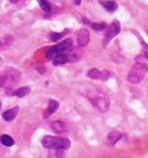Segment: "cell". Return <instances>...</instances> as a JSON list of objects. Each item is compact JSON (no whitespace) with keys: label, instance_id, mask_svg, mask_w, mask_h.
<instances>
[{"label":"cell","instance_id":"6da1fadb","mask_svg":"<svg viewBox=\"0 0 148 158\" xmlns=\"http://www.w3.org/2000/svg\"><path fill=\"white\" fill-rule=\"evenodd\" d=\"M147 56H137L135 59V64L130 69V73L128 75V81L131 84H138L143 80L145 75L148 72V63L146 62Z\"/></svg>","mask_w":148,"mask_h":158},{"label":"cell","instance_id":"7a4b0ae2","mask_svg":"<svg viewBox=\"0 0 148 158\" xmlns=\"http://www.w3.org/2000/svg\"><path fill=\"white\" fill-rule=\"evenodd\" d=\"M41 143L42 146L48 149H68L72 145L69 139L52 135H46Z\"/></svg>","mask_w":148,"mask_h":158},{"label":"cell","instance_id":"3957f363","mask_svg":"<svg viewBox=\"0 0 148 158\" xmlns=\"http://www.w3.org/2000/svg\"><path fill=\"white\" fill-rule=\"evenodd\" d=\"M72 39H66L65 41L61 42V44H57L55 46H53L52 48H50L47 52V59L53 60L55 56L61 54H65L68 53L69 51L72 50Z\"/></svg>","mask_w":148,"mask_h":158},{"label":"cell","instance_id":"277c9868","mask_svg":"<svg viewBox=\"0 0 148 158\" xmlns=\"http://www.w3.org/2000/svg\"><path fill=\"white\" fill-rule=\"evenodd\" d=\"M88 98H89L92 105L95 108H97L100 112L105 113L108 110L110 102L104 94H101L98 92H93V94H88Z\"/></svg>","mask_w":148,"mask_h":158},{"label":"cell","instance_id":"5b68a950","mask_svg":"<svg viewBox=\"0 0 148 158\" xmlns=\"http://www.w3.org/2000/svg\"><path fill=\"white\" fill-rule=\"evenodd\" d=\"M120 31H121V26H120L119 21L115 20L107 26V28L105 29V37L103 39V44L104 46H106L108 42H110L113 38L117 35H119Z\"/></svg>","mask_w":148,"mask_h":158},{"label":"cell","instance_id":"8992f818","mask_svg":"<svg viewBox=\"0 0 148 158\" xmlns=\"http://www.w3.org/2000/svg\"><path fill=\"white\" fill-rule=\"evenodd\" d=\"M88 76L91 79L94 80H102V81H106L110 78V73L108 70H100L97 68H92L88 72Z\"/></svg>","mask_w":148,"mask_h":158},{"label":"cell","instance_id":"52a82bcc","mask_svg":"<svg viewBox=\"0 0 148 158\" xmlns=\"http://www.w3.org/2000/svg\"><path fill=\"white\" fill-rule=\"evenodd\" d=\"M89 40H90V34L89 31L87 28H82L79 31L78 36H77V41H78L79 46L81 47H85L88 46L89 44Z\"/></svg>","mask_w":148,"mask_h":158},{"label":"cell","instance_id":"ba28073f","mask_svg":"<svg viewBox=\"0 0 148 158\" xmlns=\"http://www.w3.org/2000/svg\"><path fill=\"white\" fill-rule=\"evenodd\" d=\"M121 138H122V134L120 133L119 131H117V130H113V131L109 132L108 135H107L106 144L108 145V146H113V145H115Z\"/></svg>","mask_w":148,"mask_h":158},{"label":"cell","instance_id":"9c48e42d","mask_svg":"<svg viewBox=\"0 0 148 158\" xmlns=\"http://www.w3.org/2000/svg\"><path fill=\"white\" fill-rule=\"evenodd\" d=\"M82 56V51L79 48H72V51L67 53V59L68 63H75V62H78L79 60Z\"/></svg>","mask_w":148,"mask_h":158},{"label":"cell","instance_id":"30bf717a","mask_svg":"<svg viewBox=\"0 0 148 158\" xmlns=\"http://www.w3.org/2000/svg\"><path fill=\"white\" fill-rule=\"evenodd\" d=\"M60 107V103L57 101H55V100H50L49 101V105L48 107H47V110H44V114H43V117L44 118H49V117L51 116V115L53 114V113L55 112V110H57V108Z\"/></svg>","mask_w":148,"mask_h":158},{"label":"cell","instance_id":"8fae6325","mask_svg":"<svg viewBox=\"0 0 148 158\" xmlns=\"http://www.w3.org/2000/svg\"><path fill=\"white\" fill-rule=\"evenodd\" d=\"M98 2H100V5H102L103 7L107 10V11L110 12V13L115 12L116 10L118 9V5L115 2V1H113V0H107V1H104V0H98Z\"/></svg>","mask_w":148,"mask_h":158},{"label":"cell","instance_id":"7c38bea8","mask_svg":"<svg viewBox=\"0 0 148 158\" xmlns=\"http://www.w3.org/2000/svg\"><path fill=\"white\" fill-rule=\"evenodd\" d=\"M50 127L55 133H62V132L66 131V125L63 121H59V120L52 121V123H50Z\"/></svg>","mask_w":148,"mask_h":158},{"label":"cell","instance_id":"4fadbf2b","mask_svg":"<svg viewBox=\"0 0 148 158\" xmlns=\"http://www.w3.org/2000/svg\"><path fill=\"white\" fill-rule=\"evenodd\" d=\"M18 113V106H15V107L11 108V110H6V112L2 114V117H3V119H5V120L12 121L16 117Z\"/></svg>","mask_w":148,"mask_h":158},{"label":"cell","instance_id":"5bb4252c","mask_svg":"<svg viewBox=\"0 0 148 158\" xmlns=\"http://www.w3.org/2000/svg\"><path fill=\"white\" fill-rule=\"evenodd\" d=\"M82 23L90 25V26H91L92 28H93L94 31H103V29H106L107 26H108L106 23H91L89 20H87V19H83Z\"/></svg>","mask_w":148,"mask_h":158},{"label":"cell","instance_id":"9a60e30c","mask_svg":"<svg viewBox=\"0 0 148 158\" xmlns=\"http://www.w3.org/2000/svg\"><path fill=\"white\" fill-rule=\"evenodd\" d=\"M31 93V88L29 87H22V88H18V90L14 91V94L18 98H24L26 95H28Z\"/></svg>","mask_w":148,"mask_h":158},{"label":"cell","instance_id":"2e32d148","mask_svg":"<svg viewBox=\"0 0 148 158\" xmlns=\"http://www.w3.org/2000/svg\"><path fill=\"white\" fill-rule=\"evenodd\" d=\"M1 143L5 146H12V145H14V140L8 134H3V135H1Z\"/></svg>","mask_w":148,"mask_h":158},{"label":"cell","instance_id":"e0dca14e","mask_svg":"<svg viewBox=\"0 0 148 158\" xmlns=\"http://www.w3.org/2000/svg\"><path fill=\"white\" fill-rule=\"evenodd\" d=\"M38 3L41 7V9L43 10L44 12H50L51 11V6L49 3L48 0H38Z\"/></svg>","mask_w":148,"mask_h":158},{"label":"cell","instance_id":"ac0fdd59","mask_svg":"<svg viewBox=\"0 0 148 158\" xmlns=\"http://www.w3.org/2000/svg\"><path fill=\"white\" fill-rule=\"evenodd\" d=\"M65 149H55V152H53V154L49 155V158H65Z\"/></svg>","mask_w":148,"mask_h":158},{"label":"cell","instance_id":"d6986e66","mask_svg":"<svg viewBox=\"0 0 148 158\" xmlns=\"http://www.w3.org/2000/svg\"><path fill=\"white\" fill-rule=\"evenodd\" d=\"M64 34H65V31H64V33H52L50 35V38H51V40H52V41L56 42V41H59L62 37H63Z\"/></svg>","mask_w":148,"mask_h":158},{"label":"cell","instance_id":"ffe728a7","mask_svg":"<svg viewBox=\"0 0 148 158\" xmlns=\"http://www.w3.org/2000/svg\"><path fill=\"white\" fill-rule=\"evenodd\" d=\"M142 46H143V49H144V53H145V56H147L148 59V44L146 42H142Z\"/></svg>","mask_w":148,"mask_h":158},{"label":"cell","instance_id":"44dd1931","mask_svg":"<svg viewBox=\"0 0 148 158\" xmlns=\"http://www.w3.org/2000/svg\"><path fill=\"white\" fill-rule=\"evenodd\" d=\"M37 70H38V73H39V74H44V72H46V68H44V66H38L37 67Z\"/></svg>","mask_w":148,"mask_h":158},{"label":"cell","instance_id":"7402d4cb","mask_svg":"<svg viewBox=\"0 0 148 158\" xmlns=\"http://www.w3.org/2000/svg\"><path fill=\"white\" fill-rule=\"evenodd\" d=\"M80 2H81L80 0H75V1H74L75 5H80Z\"/></svg>","mask_w":148,"mask_h":158},{"label":"cell","instance_id":"603a6c76","mask_svg":"<svg viewBox=\"0 0 148 158\" xmlns=\"http://www.w3.org/2000/svg\"><path fill=\"white\" fill-rule=\"evenodd\" d=\"M10 1H11L12 3H16L18 1V0H10Z\"/></svg>","mask_w":148,"mask_h":158}]
</instances>
